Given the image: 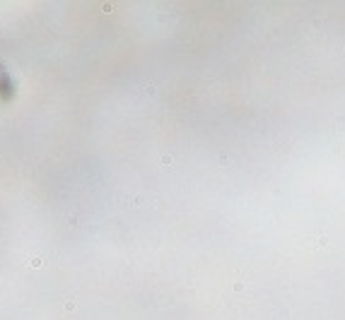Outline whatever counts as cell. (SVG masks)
<instances>
[{"label": "cell", "instance_id": "obj_1", "mask_svg": "<svg viewBox=\"0 0 345 320\" xmlns=\"http://www.w3.org/2000/svg\"><path fill=\"white\" fill-rule=\"evenodd\" d=\"M29 265H32V267H41V265H44V260H41V257H32Z\"/></svg>", "mask_w": 345, "mask_h": 320}]
</instances>
